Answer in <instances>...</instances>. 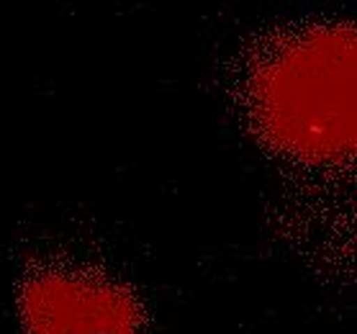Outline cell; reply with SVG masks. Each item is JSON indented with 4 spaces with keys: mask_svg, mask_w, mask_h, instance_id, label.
<instances>
[{
    "mask_svg": "<svg viewBox=\"0 0 357 334\" xmlns=\"http://www.w3.org/2000/svg\"><path fill=\"white\" fill-rule=\"evenodd\" d=\"M244 114L278 155L309 165H357V24L285 29L255 52Z\"/></svg>",
    "mask_w": 357,
    "mask_h": 334,
    "instance_id": "6da1fadb",
    "label": "cell"
},
{
    "mask_svg": "<svg viewBox=\"0 0 357 334\" xmlns=\"http://www.w3.org/2000/svg\"><path fill=\"white\" fill-rule=\"evenodd\" d=\"M26 334H139L137 298L103 273L44 268L18 291Z\"/></svg>",
    "mask_w": 357,
    "mask_h": 334,
    "instance_id": "7a4b0ae2",
    "label": "cell"
}]
</instances>
